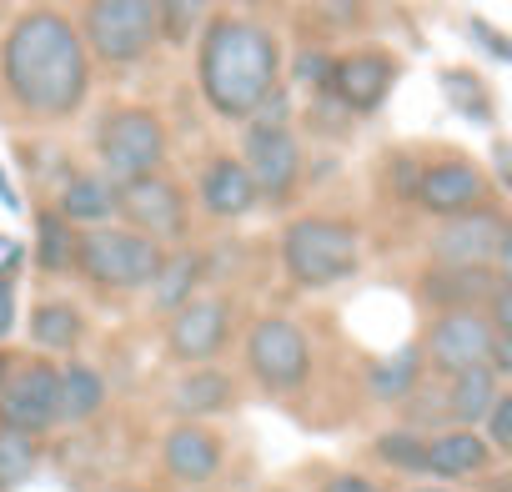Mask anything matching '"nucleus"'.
I'll return each instance as SVG.
<instances>
[{"label": "nucleus", "mask_w": 512, "mask_h": 492, "mask_svg": "<svg viewBox=\"0 0 512 492\" xmlns=\"http://www.w3.org/2000/svg\"><path fill=\"white\" fill-rule=\"evenodd\" d=\"M201 206H206L211 216H241V211H251V206H256L251 171H246L241 161H231V156L211 161L206 176H201Z\"/></svg>", "instance_id": "17"}, {"label": "nucleus", "mask_w": 512, "mask_h": 492, "mask_svg": "<svg viewBox=\"0 0 512 492\" xmlns=\"http://www.w3.org/2000/svg\"><path fill=\"white\" fill-rule=\"evenodd\" d=\"M246 362H251V372H256L262 387L287 392V387L307 382L312 352H307L302 327H292L287 317H267V322H256L251 337H246Z\"/></svg>", "instance_id": "8"}, {"label": "nucleus", "mask_w": 512, "mask_h": 492, "mask_svg": "<svg viewBox=\"0 0 512 492\" xmlns=\"http://www.w3.org/2000/svg\"><path fill=\"white\" fill-rule=\"evenodd\" d=\"M492 492H507V482H502V487H492Z\"/></svg>", "instance_id": "40"}, {"label": "nucleus", "mask_w": 512, "mask_h": 492, "mask_svg": "<svg viewBox=\"0 0 512 492\" xmlns=\"http://www.w3.org/2000/svg\"><path fill=\"white\" fill-rule=\"evenodd\" d=\"M76 267L96 282V287H116V292H136L151 287L156 267H161V246L146 231H81L76 236Z\"/></svg>", "instance_id": "4"}, {"label": "nucleus", "mask_w": 512, "mask_h": 492, "mask_svg": "<svg viewBox=\"0 0 512 492\" xmlns=\"http://www.w3.org/2000/svg\"><path fill=\"white\" fill-rule=\"evenodd\" d=\"M81 41H86V51L96 61H111V66L141 61L161 41L151 0H91Z\"/></svg>", "instance_id": "5"}, {"label": "nucleus", "mask_w": 512, "mask_h": 492, "mask_svg": "<svg viewBox=\"0 0 512 492\" xmlns=\"http://www.w3.org/2000/svg\"><path fill=\"white\" fill-rule=\"evenodd\" d=\"M226 402H231V377H221V372H191V377L176 387V407L191 412V417L221 412Z\"/></svg>", "instance_id": "26"}, {"label": "nucleus", "mask_w": 512, "mask_h": 492, "mask_svg": "<svg viewBox=\"0 0 512 492\" xmlns=\"http://www.w3.org/2000/svg\"><path fill=\"white\" fill-rule=\"evenodd\" d=\"M6 372H11V357H6V352H0V387H6Z\"/></svg>", "instance_id": "38"}, {"label": "nucleus", "mask_w": 512, "mask_h": 492, "mask_svg": "<svg viewBox=\"0 0 512 492\" xmlns=\"http://www.w3.org/2000/svg\"><path fill=\"white\" fill-rule=\"evenodd\" d=\"M0 81L26 116L56 121L86 101L91 86V51L81 31L56 11H31L16 21L0 51Z\"/></svg>", "instance_id": "1"}, {"label": "nucleus", "mask_w": 512, "mask_h": 492, "mask_svg": "<svg viewBox=\"0 0 512 492\" xmlns=\"http://www.w3.org/2000/svg\"><path fill=\"white\" fill-rule=\"evenodd\" d=\"M151 11H156V31L171 46H186L206 21V0H151Z\"/></svg>", "instance_id": "27"}, {"label": "nucleus", "mask_w": 512, "mask_h": 492, "mask_svg": "<svg viewBox=\"0 0 512 492\" xmlns=\"http://www.w3.org/2000/svg\"><path fill=\"white\" fill-rule=\"evenodd\" d=\"M31 337H36V347H46V352H71V347L81 342V312H76L71 302H46V307L31 317Z\"/></svg>", "instance_id": "23"}, {"label": "nucleus", "mask_w": 512, "mask_h": 492, "mask_svg": "<svg viewBox=\"0 0 512 492\" xmlns=\"http://www.w3.org/2000/svg\"><path fill=\"white\" fill-rule=\"evenodd\" d=\"M0 252H6V241H0Z\"/></svg>", "instance_id": "42"}, {"label": "nucleus", "mask_w": 512, "mask_h": 492, "mask_svg": "<svg viewBox=\"0 0 512 492\" xmlns=\"http://www.w3.org/2000/svg\"><path fill=\"white\" fill-rule=\"evenodd\" d=\"M467 36H472V41H477V46H482V51H487L492 61H507V56H512L507 36H497V31H492L487 21H467Z\"/></svg>", "instance_id": "34"}, {"label": "nucleus", "mask_w": 512, "mask_h": 492, "mask_svg": "<svg viewBox=\"0 0 512 492\" xmlns=\"http://www.w3.org/2000/svg\"><path fill=\"white\" fill-rule=\"evenodd\" d=\"M111 492H131V487H111Z\"/></svg>", "instance_id": "41"}, {"label": "nucleus", "mask_w": 512, "mask_h": 492, "mask_svg": "<svg viewBox=\"0 0 512 492\" xmlns=\"http://www.w3.org/2000/svg\"><path fill=\"white\" fill-rule=\"evenodd\" d=\"M417 492H442V487H417Z\"/></svg>", "instance_id": "39"}, {"label": "nucleus", "mask_w": 512, "mask_h": 492, "mask_svg": "<svg viewBox=\"0 0 512 492\" xmlns=\"http://www.w3.org/2000/svg\"><path fill=\"white\" fill-rule=\"evenodd\" d=\"M327 76H332V61H327L322 51H302V56H297V81H302V86H322V91H327Z\"/></svg>", "instance_id": "33"}, {"label": "nucleus", "mask_w": 512, "mask_h": 492, "mask_svg": "<svg viewBox=\"0 0 512 492\" xmlns=\"http://www.w3.org/2000/svg\"><path fill=\"white\" fill-rule=\"evenodd\" d=\"M36 262H41V272H51V277L71 272V262H76V231H71V221H66L61 211H41Z\"/></svg>", "instance_id": "24"}, {"label": "nucleus", "mask_w": 512, "mask_h": 492, "mask_svg": "<svg viewBox=\"0 0 512 492\" xmlns=\"http://www.w3.org/2000/svg\"><path fill=\"white\" fill-rule=\"evenodd\" d=\"M492 397H497V372H492L487 362H477V367H462V372H452L447 417H452V422H462V427H477V422L487 417Z\"/></svg>", "instance_id": "18"}, {"label": "nucleus", "mask_w": 512, "mask_h": 492, "mask_svg": "<svg viewBox=\"0 0 512 492\" xmlns=\"http://www.w3.org/2000/svg\"><path fill=\"white\" fill-rule=\"evenodd\" d=\"M221 467V447L206 427L196 422H181L171 437H166V472L181 477V482H211Z\"/></svg>", "instance_id": "16"}, {"label": "nucleus", "mask_w": 512, "mask_h": 492, "mask_svg": "<svg viewBox=\"0 0 512 492\" xmlns=\"http://www.w3.org/2000/svg\"><path fill=\"white\" fill-rule=\"evenodd\" d=\"M392 76H397V66H392L387 56L362 51V56L337 61L332 76H327V86L337 91V101H342L347 111H377V106L387 101V91H392Z\"/></svg>", "instance_id": "14"}, {"label": "nucleus", "mask_w": 512, "mask_h": 492, "mask_svg": "<svg viewBox=\"0 0 512 492\" xmlns=\"http://www.w3.org/2000/svg\"><path fill=\"white\" fill-rule=\"evenodd\" d=\"M492 337H497V327H492L477 307H447V317L432 327V362H437L442 372L477 367V362H487Z\"/></svg>", "instance_id": "12"}, {"label": "nucleus", "mask_w": 512, "mask_h": 492, "mask_svg": "<svg viewBox=\"0 0 512 492\" xmlns=\"http://www.w3.org/2000/svg\"><path fill=\"white\" fill-rule=\"evenodd\" d=\"M0 427H16L31 437L56 427V367L51 362H31L0 387Z\"/></svg>", "instance_id": "10"}, {"label": "nucleus", "mask_w": 512, "mask_h": 492, "mask_svg": "<svg viewBox=\"0 0 512 492\" xmlns=\"http://www.w3.org/2000/svg\"><path fill=\"white\" fill-rule=\"evenodd\" d=\"M277 71H282V51L262 26L231 21V16L206 26L201 51H196V76H201V96L211 101V111L246 121L256 101L277 86Z\"/></svg>", "instance_id": "2"}, {"label": "nucleus", "mask_w": 512, "mask_h": 492, "mask_svg": "<svg viewBox=\"0 0 512 492\" xmlns=\"http://www.w3.org/2000/svg\"><path fill=\"white\" fill-rule=\"evenodd\" d=\"M357 226L347 221H327V216H307L287 231L282 241V257H287V272L302 282V287H337L357 272Z\"/></svg>", "instance_id": "3"}, {"label": "nucleus", "mask_w": 512, "mask_h": 492, "mask_svg": "<svg viewBox=\"0 0 512 492\" xmlns=\"http://www.w3.org/2000/svg\"><path fill=\"white\" fill-rule=\"evenodd\" d=\"M0 201H6L11 211H21V196L11 191V181H6V171H0Z\"/></svg>", "instance_id": "37"}, {"label": "nucleus", "mask_w": 512, "mask_h": 492, "mask_svg": "<svg viewBox=\"0 0 512 492\" xmlns=\"http://www.w3.org/2000/svg\"><path fill=\"white\" fill-rule=\"evenodd\" d=\"M196 277H201V262H196L191 252H176L171 262L161 257V267H156V277H151V287H156V307H161V312H176V307L191 297Z\"/></svg>", "instance_id": "25"}, {"label": "nucleus", "mask_w": 512, "mask_h": 492, "mask_svg": "<svg viewBox=\"0 0 512 492\" xmlns=\"http://www.w3.org/2000/svg\"><path fill=\"white\" fill-rule=\"evenodd\" d=\"M116 211L136 226V231H146V236H181V226H186V206H181V191L171 186V181H161V176H131V181H121L116 186Z\"/></svg>", "instance_id": "9"}, {"label": "nucleus", "mask_w": 512, "mask_h": 492, "mask_svg": "<svg viewBox=\"0 0 512 492\" xmlns=\"http://www.w3.org/2000/svg\"><path fill=\"white\" fill-rule=\"evenodd\" d=\"M116 211V186L106 176H71L61 191V216L66 221H106Z\"/></svg>", "instance_id": "22"}, {"label": "nucleus", "mask_w": 512, "mask_h": 492, "mask_svg": "<svg viewBox=\"0 0 512 492\" xmlns=\"http://www.w3.org/2000/svg\"><path fill=\"white\" fill-rule=\"evenodd\" d=\"M482 467H487V442L477 432H447L427 442V472L437 477H472Z\"/></svg>", "instance_id": "21"}, {"label": "nucleus", "mask_w": 512, "mask_h": 492, "mask_svg": "<svg viewBox=\"0 0 512 492\" xmlns=\"http://www.w3.org/2000/svg\"><path fill=\"white\" fill-rule=\"evenodd\" d=\"M487 437H492L497 452H512V397L507 392H497L492 407H487Z\"/></svg>", "instance_id": "32"}, {"label": "nucleus", "mask_w": 512, "mask_h": 492, "mask_svg": "<svg viewBox=\"0 0 512 492\" xmlns=\"http://www.w3.org/2000/svg\"><path fill=\"white\" fill-rule=\"evenodd\" d=\"M96 151H101V166L111 181H131V176H146L161 166L166 156V126L141 111V106H126L116 116L101 121V136H96Z\"/></svg>", "instance_id": "6"}, {"label": "nucleus", "mask_w": 512, "mask_h": 492, "mask_svg": "<svg viewBox=\"0 0 512 492\" xmlns=\"http://www.w3.org/2000/svg\"><path fill=\"white\" fill-rule=\"evenodd\" d=\"M171 357L176 362H211L226 342V302H181L171 317Z\"/></svg>", "instance_id": "13"}, {"label": "nucleus", "mask_w": 512, "mask_h": 492, "mask_svg": "<svg viewBox=\"0 0 512 492\" xmlns=\"http://www.w3.org/2000/svg\"><path fill=\"white\" fill-rule=\"evenodd\" d=\"M241 166L251 171L256 196L282 201V196H292L302 151H297V141H292L287 126H251V136H246V161H241Z\"/></svg>", "instance_id": "11"}, {"label": "nucleus", "mask_w": 512, "mask_h": 492, "mask_svg": "<svg viewBox=\"0 0 512 492\" xmlns=\"http://www.w3.org/2000/svg\"><path fill=\"white\" fill-rule=\"evenodd\" d=\"M101 402H106V382L91 367L71 362L66 372H56V422H86L91 412H101Z\"/></svg>", "instance_id": "19"}, {"label": "nucleus", "mask_w": 512, "mask_h": 492, "mask_svg": "<svg viewBox=\"0 0 512 492\" xmlns=\"http://www.w3.org/2000/svg\"><path fill=\"white\" fill-rule=\"evenodd\" d=\"M36 472V447H31V432H16V427H0V482L16 487Z\"/></svg>", "instance_id": "29"}, {"label": "nucleus", "mask_w": 512, "mask_h": 492, "mask_svg": "<svg viewBox=\"0 0 512 492\" xmlns=\"http://www.w3.org/2000/svg\"><path fill=\"white\" fill-rule=\"evenodd\" d=\"M16 327V277L0 272V337Z\"/></svg>", "instance_id": "35"}, {"label": "nucleus", "mask_w": 512, "mask_h": 492, "mask_svg": "<svg viewBox=\"0 0 512 492\" xmlns=\"http://www.w3.org/2000/svg\"><path fill=\"white\" fill-rule=\"evenodd\" d=\"M497 282H502L497 267H447V272L427 277V297L442 302V307H472V302H482Z\"/></svg>", "instance_id": "20"}, {"label": "nucleus", "mask_w": 512, "mask_h": 492, "mask_svg": "<svg viewBox=\"0 0 512 492\" xmlns=\"http://www.w3.org/2000/svg\"><path fill=\"white\" fill-rule=\"evenodd\" d=\"M442 91L457 101V111H462L467 121H487V116H492V106H487V91H482L472 76H462V71H447V76H442Z\"/></svg>", "instance_id": "31"}, {"label": "nucleus", "mask_w": 512, "mask_h": 492, "mask_svg": "<svg viewBox=\"0 0 512 492\" xmlns=\"http://www.w3.org/2000/svg\"><path fill=\"white\" fill-rule=\"evenodd\" d=\"M487 196V176L467 161H442V166H427L417 176V201L437 216H452V211H467Z\"/></svg>", "instance_id": "15"}, {"label": "nucleus", "mask_w": 512, "mask_h": 492, "mask_svg": "<svg viewBox=\"0 0 512 492\" xmlns=\"http://www.w3.org/2000/svg\"><path fill=\"white\" fill-rule=\"evenodd\" d=\"M327 492H377V487H372L367 477H352V472H347V477H332Z\"/></svg>", "instance_id": "36"}, {"label": "nucleus", "mask_w": 512, "mask_h": 492, "mask_svg": "<svg viewBox=\"0 0 512 492\" xmlns=\"http://www.w3.org/2000/svg\"><path fill=\"white\" fill-rule=\"evenodd\" d=\"M377 457L392 462V467H402V472H427V442L417 432H387L377 442Z\"/></svg>", "instance_id": "30"}, {"label": "nucleus", "mask_w": 512, "mask_h": 492, "mask_svg": "<svg viewBox=\"0 0 512 492\" xmlns=\"http://www.w3.org/2000/svg\"><path fill=\"white\" fill-rule=\"evenodd\" d=\"M417 367H422V352H417V347H402L392 362H382V367L372 372V392H377L382 402H402V397H412V387H417Z\"/></svg>", "instance_id": "28"}, {"label": "nucleus", "mask_w": 512, "mask_h": 492, "mask_svg": "<svg viewBox=\"0 0 512 492\" xmlns=\"http://www.w3.org/2000/svg\"><path fill=\"white\" fill-rule=\"evenodd\" d=\"M507 221L497 211H452V221L432 236V257L442 267H507Z\"/></svg>", "instance_id": "7"}]
</instances>
